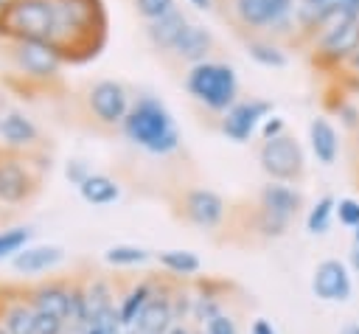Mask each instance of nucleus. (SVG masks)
Instances as JSON below:
<instances>
[{
  "label": "nucleus",
  "mask_w": 359,
  "mask_h": 334,
  "mask_svg": "<svg viewBox=\"0 0 359 334\" xmlns=\"http://www.w3.org/2000/svg\"><path fill=\"white\" fill-rule=\"evenodd\" d=\"M53 8H56L53 45L65 51V42H70V51H87V59L95 56L104 42L93 39V34L104 39V25H107L101 0H53Z\"/></svg>",
  "instance_id": "f257e3e1"
},
{
  "label": "nucleus",
  "mask_w": 359,
  "mask_h": 334,
  "mask_svg": "<svg viewBox=\"0 0 359 334\" xmlns=\"http://www.w3.org/2000/svg\"><path fill=\"white\" fill-rule=\"evenodd\" d=\"M123 132L132 143L151 154H168L180 146V132L174 126L168 107L151 95L137 98V104L129 109L123 121Z\"/></svg>",
  "instance_id": "f03ea898"
},
{
  "label": "nucleus",
  "mask_w": 359,
  "mask_h": 334,
  "mask_svg": "<svg viewBox=\"0 0 359 334\" xmlns=\"http://www.w3.org/2000/svg\"><path fill=\"white\" fill-rule=\"evenodd\" d=\"M0 34L20 39H50L56 34L53 0H8L0 11Z\"/></svg>",
  "instance_id": "7ed1b4c3"
},
{
  "label": "nucleus",
  "mask_w": 359,
  "mask_h": 334,
  "mask_svg": "<svg viewBox=\"0 0 359 334\" xmlns=\"http://www.w3.org/2000/svg\"><path fill=\"white\" fill-rule=\"evenodd\" d=\"M185 87L196 101H202L210 109H222V112H227L236 104V95H238L236 70L230 65L208 62V59L188 70Z\"/></svg>",
  "instance_id": "20e7f679"
},
{
  "label": "nucleus",
  "mask_w": 359,
  "mask_h": 334,
  "mask_svg": "<svg viewBox=\"0 0 359 334\" xmlns=\"http://www.w3.org/2000/svg\"><path fill=\"white\" fill-rule=\"evenodd\" d=\"M258 216H255V227L261 230V236L278 239L286 233L289 222L300 213L303 208V194L297 188H292L289 182H266L261 188L258 196Z\"/></svg>",
  "instance_id": "39448f33"
},
{
  "label": "nucleus",
  "mask_w": 359,
  "mask_h": 334,
  "mask_svg": "<svg viewBox=\"0 0 359 334\" xmlns=\"http://www.w3.org/2000/svg\"><path fill=\"white\" fill-rule=\"evenodd\" d=\"M258 163H261L264 174H266L272 182H292V180H300L303 171H306L303 149H300V143H297L292 135H286V132L261 143V149H258Z\"/></svg>",
  "instance_id": "423d86ee"
},
{
  "label": "nucleus",
  "mask_w": 359,
  "mask_h": 334,
  "mask_svg": "<svg viewBox=\"0 0 359 334\" xmlns=\"http://www.w3.org/2000/svg\"><path fill=\"white\" fill-rule=\"evenodd\" d=\"M353 17H359V0H300L294 11L297 28L317 34V36L325 28L342 20H353Z\"/></svg>",
  "instance_id": "0eeeda50"
},
{
  "label": "nucleus",
  "mask_w": 359,
  "mask_h": 334,
  "mask_svg": "<svg viewBox=\"0 0 359 334\" xmlns=\"http://www.w3.org/2000/svg\"><path fill=\"white\" fill-rule=\"evenodd\" d=\"M65 53L50 39H20L14 45L17 67L31 79H53L62 67Z\"/></svg>",
  "instance_id": "6e6552de"
},
{
  "label": "nucleus",
  "mask_w": 359,
  "mask_h": 334,
  "mask_svg": "<svg viewBox=\"0 0 359 334\" xmlns=\"http://www.w3.org/2000/svg\"><path fill=\"white\" fill-rule=\"evenodd\" d=\"M311 292L317 300L325 303H345L353 295V281H351V267L339 258H323L314 267L311 275Z\"/></svg>",
  "instance_id": "1a4fd4ad"
},
{
  "label": "nucleus",
  "mask_w": 359,
  "mask_h": 334,
  "mask_svg": "<svg viewBox=\"0 0 359 334\" xmlns=\"http://www.w3.org/2000/svg\"><path fill=\"white\" fill-rule=\"evenodd\" d=\"M317 62L323 65H342L359 51V17L342 20L331 28H325L317 36Z\"/></svg>",
  "instance_id": "9d476101"
},
{
  "label": "nucleus",
  "mask_w": 359,
  "mask_h": 334,
  "mask_svg": "<svg viewBox=\"0 0 359 334\" xmlns=\"http://www.w3.org/2000/svg\"><path fill=\"white\" fill-rule=\"evenodd\" d=\"M272 115V104L264 98H250V101H236L224 118H222V132L236 140V143H247L252 138V132Z\"/></svg>",
  "instance_id": "9b49d317"
},
{
  "label": "nucleus",
  "mask_w": 359,
  "mask_h": 334,
  "mask_svg": "<svg viewBox=\"0 0 359 334\" xmlns=\"http://www.w3.org/2000/svg\"><path fill=\"white\" fill-rule=\"evenodd\" d=\"M90 109L101 123H123L132 107L123 84L104 79V81H95L90 90Z\"/></svg>",
  "instance_id": "f8f14e48"
},
{
  "label": "nucleus",
  "mask_w": 359,
  "mask_h": 334,
  "mask_svg": "<svg viewBox=\"0 0 359 334\" xmlns=\"http://www.w3.org/2000/svg\"><path fill=\"white\" fill-rule=\"evenodd\" d=\"M294 0H233L236 17L250 28H272L289 20Z\"/></svg>",
  "instance_id": "ddd939ff"
},
{
  "label": "nucleus",
  "mask_w": 359,
  "mask_h": 334,
  "mask_svg": "<svg viewBox=\"0 0 359 334\" xmlns=\"http://www.w3.org/2000/svg\"><path fill=\"white\" fill-rule=\"evenodd\" d=\"M182 213L196 227H216L224 219V199L210 188H194L182 199Z\"/></svg>",
  "instance_id": "4468645a"
},
{
  "label": "nucleus",
  "mask_w": 359,
  "mask_h": 334,
  "mask_svg": "<svg viewBox=\"0 0 359 334\" xmlns=\"http://www.w3.org/2000/svg\"><path fill=\"white\" fill-rule=\"evenodd\" d=\"M34 194V177L17 157H0V202L20 205Z\"/></svg>",
  "instance_id": "2eb2a0df"
},
{
  "label": "nucleus",
  "mask_w": 359,
  "mask_h": 334,
  "mask_svg": "<svg viewBox=\"0 0 359 334\" xmlns=\"http://www.w3.org/2000/svg\"><path fill=\"white\" fill-rule=\"evenodd\" d=\"M177 326V314H174V303H171V292L168 289H157V295L146 303V309L140 312V317L135 320V334H168Z\"/></svg>",
  "instance_id": "dca6fc26"
},
{
  "label": "nucleus",
  "mask_w": 359,
  "mask_h": 334,
  "mask_svg": "<svg viewBox=\"0 0 359 334\" xmlns=\"http://www.w3.org/2000/svg\"><path fill=\"white\" fill-rule=\"evenodd\" d=\"M28 303L34 306V312L39 314H50V317H59L67 323L70 317V286L65 283H39L28 292Z\"/></svg>",
  "instance_id": "f3484780"
},
{
  "label": "nucleus",
  "mask_w": 359,
  "mask_h": 334,
  "mask_svg": "<svg viewBox=\"0 0 359 334\" xmlns=\"http://www.w3.org/2000/svg\"><path fill=\"white\" fill-rule=\"evenodd\" d=\"M65 261V250L56 247V244H36V247H25L22 253H17L11 258L14 269L22 272V275H39V272H48L53 267H59Z\"/></svg>",
  "instance_id": "a211bd4d"
},
{
  "label": "nucleus",
  "mask_w": 359,
  "mask_h": 334,
  "mask_svg": "<svg viewBox=\"0 0 359 334\" xmlns=\"http://www.w3.org/2000/svg\"><path fill=\"white\" fill-rule=\"evenodd\" d=\"M185 28H188V17L174 8V11H168L165 17L151 20V22L146 25V36H149V42H151L154 48H160V51H174L177 39L182 36Z\"/></svg>",
  "instance_id": "6ab92c4d"
},
{
  "label": "nucleus",
  "mask_w": 359,
  "mask_h": 334,
  "mask_svg": "<svg viewBox=\"0 0 359 334\" xmlns=\"http://www.w3.org/2000/svg\"><path fill=\"white\" fill-rule=\"evenodd\" d=\"M309 140H311V152L323 166H334L337 154H339V135L331 126L328 118H311L309 123Z\"/></svg>",
  "instance_id": "aec40b11"
},
{
  "label": "nucleus",
  "mask_w": 359,
  "mask_h": 334,
  "mask_svg": "<svg viewBox=\"0 0 359 334\" xmlns=\"http://www.w3.org/2000/svg\"><path fill=\"white\" fill-rule=\"evenodd\" d=\"M210 45H213L210 31L202 28V25H196V22H188V28L182 31V36H180L177 45H174V53H177L180 59H188V62L199 65V62H205Z\"/></svg>",
  "instance_id": "412c9836"
},
{
  "label": "nucleus",
  "mask_w": 359,
  "mask_h": 334,
  "mask_svg": "<svg viewBox=\"0 0 359 334\" xmlns=\"http://www.w3.org/2000/svg\"><path fill=\"white\" fill-rule=\"evenodd\" d=\"M157 295V283L154 281H137L126 295H121V300H118V317H121V323L126 326V328H132L135 326V320L140 317V312L146 309V303L151 300Z\"/></svg>",
  "instance_id": "4be33fe9"
},
{
  "label": "nucleus",
  "mask_w": 359,
  "mask_h": 334,
  "mask_svg": "<svg viewBox=\"0 0 359 334\" xmlns=\"http://www.w3.org/2000/svg\"><path fill=\"white\" fill-rule=\"evenodd\" d=\"M79 194H81V199L87 202V205H112L118 196H121V185L112 180V177H107V174H90L81 185H79Z\"/></svg>",
  "instance_id": "5701e85b"
},
{
  "label": "nucleus",
  "mask_w": 359,
  "mask_h": 334,
  "mask_svg": "<svg viewBox=\"0 0 359 334\" xmlns=\"http://www.w3.org/2000/svg\"><path fill=\"white\" fill-rule=\"evenodd\" d=\"M0 138L8 146H31L36 140V126L22 112H6L0 118Z\"/></svg>",
  "instance_id": "b1692460"
},
{
  "label": "nucleus",
  "mask_w": 359,
  "mask_h": 334,
  "mask_svg": "<svg viewBox=\"0 0 359 334\" xmlns=\"http://www.w3.org/2000/svg\"><path fill=\"white\" fill-rule=\"evenodd\" d=\"M0 323L6 326L8 334H34V326H36V312L34 306L25 300H14L3 309L0 314Z\"/></svg>",
  "instance_id": "393cba45"
},
{
  "label": "nucleus",
  "mask_w": 359,
  "mask_h": 334,
  "mask_svg": "<svg viewBox=\"0 0 359 334\" xmlns=\"http://www.w3.org/2000/svg\"><path fill=\"white\" fill-rule=\"evenodd\" d=\"M157 261H160V267L165 272H171L177 278H191V275H196L202 269L199 255L191 253V250H160Z\"/></svg>",
  "instance_id": "a878e982"
},
{
  "label": "nucleus",
  "mask_w": 359,
  "mask_h": 334,
  "mask_svg": "<svg viewBox=\"0 0 359 334\" xmlns=\"http://www.w3.org/2000/svg\"><path fill=\"white\" fill-rule=\"evenodd\" d=\"M334 216H337V199L331 194H325V196H320L309 208V213H306V230L314 233V236H323V233H328Z\"/></svg>",
  "instance_id": "bb28decb"
},
{
  "label": "nucleus",
  "mask_w": 359,
  "mask_h": 334,
  "mask_svg": "<svg viewBox=\"0 0 359 334\" xmlns=\"http://www.w3.org/2000/svg\"><path fill=\"white\" fill-rule=\"evenodd\" d=\"M112 309H118V306H115V300H112L109 283L93 281V283L87 286V314H90V323H98V320H101L104 314H109Z\"/></svg>",
  "instance_id": "cd10ccee"
},
{
  "label": "nucleus",
  "mask_w": 359,
  "mask_h": 334,
  "mask_svg": "<svg viewBox=\"0 0 359 334\" xmlns=\"http://www.w3.org/2000/svg\"><path fill=\"white\" fill-rule=\"evenodd\" d=\"M149 258H151L149 250L135 247V244H115V247L104 250V261L112 267H137V264H146Z\"/></svg>",
  "instance_id": "c85d7f7f"
},
{
  "label": "nucleus",
  "mask_w": 359,
  "mask_h": 334,
  "mask_svg": "<svg viewBox=\"0 0 359 334\" xmlns=\"http://www.w3.org/2000/svg\"><path fill=\"white\" fill-rule=\"evenodd\" d=\"M31 241V227L25 225H14V227H3L0 230V261L3 258H14L17 253H22Z\"/></svg>",
  "instance_id": "c756f323"
},
{
  "label": "nucleus",
  "mask_w": 359,
  "mask_h": 334,
  "mask_svg": "<svg viewBox=\"0 0 359 334\" xmlns=\"http://www.w3.org/2000/svg\"><path fill=\"white\" fill-rule=\"evenodd\" d=\"M247 51H250V56H252L258 65H264V67H286V53H283L275 42L252 39V42L247 45Z\"/></svg>",
  "instance_id": "7c9ffc66"
},
{
  "label": "nucleus",
  "mask_w": 359,
  "mask_h": 334,
  "mask_svg": "<svg viewBox=\"0 0 359 334\" xmlns=\"http://www.w3.org/2000/svg\"><path fill=\"white\" fill-rule=\"evenodd\" d=\"M337 219H339L342 227L356 230L359 227V199H353V196L337 199Z\"/></svg>",
  "instance_id": "2f4dec72"
},
{
  "label": "nucleus",
  "mask_w": 359,
  "mask_h": 334,
  "mask_svg": "<svg viewBox=\"0 0 359 334\" xmlns=\"http://www.w3.org/2000/svg\"><path fill=\"white\" fill-rule=\"evenodd\" d=\"M135 8L140 17H146L151 22V20H160L168 11H174V0H135Z\"/></svg>",
  "instance_id": "473e14b6"
},
{
  "label": "nucleus",
  "mask_w": 359,
  "mask_h": 334,
  "mask_svg": "<svg viewBox=\"0 0 359 334\" xmlns=\"http://www.w3.org/2000/svg\"><path fill=\"white\" fill-rule=\"evenodd\" d=\"M205 334H238V326L236 320L227 314V312H219L216 317H210L205 326H202Z\"/></svg>",
  "instance_id": "72a5a7b5"
},
{
  "label": "nucleus",
  "mask_w": 359,
  "mask_h": 334,
  "mask_svg": "<svg viewBox=\"0 0 359 334\" xmlns=\"http://www.w3.org/2000/svg\"><path fill=\"white\" fill-rule=\"evenodd\" d=\"M65 320L59 317H50V314H39L36 312V326H34V334H65Z\"/></svg>",
  "instance_id": "f704fd0d"
},
{
  "label": "nucleus",
  "mask_w": 359,
  "mask_h": 334,
  "mask_svg": "<svg viewBox=\"0 0 359 334\" xmlns=\"http://www.w3.org/2000/svg\"><path fill=\"white\" fill-rule=\"evenodd\" d=\"M90 174H93V171L87 168V163H84V160H70V163L65 166V177H67V180H70L76 188H79V185H81V182H84Z\"/></svg>",
  "instance_id": "c9c22d12"
},
{
  "label": "nucleus",
  "mask_w": 359,
  "mask_h": 334,
  "mask_svg": "<svg viewBox=\"0 0 359 334\" xmlns=\"http://www.w3.org/2000/svg\"><path fill=\"white\" fill-rule=\"evenodd\" d=\"M283 118H278V115H269L264 123H261V135H264V140H269V138H278V135H283Z\"/></svg>",
  "instance_id": "e433bc0d"
},
{
  "label": "nucleus",
  "mask_w": 359,
  "mask_h": 334,
  "mask_svg": "<svg viewBox=\"0 0 359 334\" xmlns=\"http://www.w3.org/2000/svg\"><path fill=\"white\" fill-rule=\"evenodd\" d=\"M250 334H278V331H275V326H272L269 320L255 317V320L250 323Z\"/></svg>",
  "instance_id": "4c0bfd02"
},
{
  "label": "nucleus",
  "mask_w": 359,
  "mask_h": 334,
  "mask_svg": "<svg viewBox=\"0 0 359 334\" xmlns=\"http://www.w3.org/2000/svg\"><path fill=\"white\" fill-rule=\"evenodd\" d=\"M348 267H351L353 272H359V244H353V247H351V255H348Z\"/></svg>",
  "instance_id": "58836bf2"
},
{
  "label": "nucleus",
  "mask_w": 359,
  "mask_h": 334,
  "mask_svg": "<svg viewBox=\"0 0 359 334\" xmlns=\"http://www.w3.org/2000/svg\"><path fill=\"white\" fill-rule=\"evenodd\" d=\"M79 334H107V328L104 326H98V323H90L87 328H81Z\"/></svg>",
  "instance_id": "ea45409f"
},
{
  "label": "nucleus",
  "mask_w": 359,
  "mask_h": 334,
  "mask_svg": "<svg viewBox=\"0 0 359 334\" xmlns=\"http://www.w3.org/2000/svg\"><path fill=\"white\" fill-rule=\"evenodd\" d=\"M168 334H196V331H191V328H188L185 323H177V326H174V328H171Z\"/></svg>",
  "instance_id": "a19ab883"
},
{
  "label": "nucleus",
  "mask_w": 359,
  "mask_h": 334,
  "mask_svg": "<svg viewBox=\"0 0 359 334\" xmlns=\"http://www.w3.org/2000/svg\"><path fill=\"white\" fill-rule=\"evenodd\" d=\"M339 334H359V323H348V326H342Z\"/></svg>",
  "instance_id": "79ce46f5"
},
{
  "label": "nucleus",
  "mask_w": 359,
  "mask_h": 334,
  "mask_svg": "<svg viewBox=\"0 0 359 334\" xmlns=\"http://www.w3.org/2000/svg\"><path fill=\"white\" fill-rule=\"evenodd\" d=\"M191 6H196V8H210L213 6V0H188Z\"/></svg>",
  "instance_id": "37998d69"
},
{
  "label": "nucleus",
  "mask_w": 359,
  "mask_h": 334,
  "mask_svg": "<svg viewBox=\"0 0 359 334\" xmlns=\"http://www.w3.org/2000/svg\"><path fill=\"white\" fill-rule=\"evenodd\" d=\"M353 244H359V227L353 230Z\"/></svg>",
  "instance_id": "c03bdc74"
},
{
  "label": "nucleus",
  "mask_w": 359,
  "mask_h": 334,
  "mask_svg": "<svg viewBox=\"0 0 359 334\" xmlns=\"http://www.w3.org/2000/svg\"><path fill=\"white\" fill-rule=\"evenodd\" d=\"M0 334H8V331H6V326H3V323H0Z\"/></svg>",
  "instance_id": "a18cd8bd"
},
{
  "label": "nucleus",
  "mask_w": 359,
  "mask_h": 334,
  "mask_svg": "<svg viewBox=\"0 0 359 334\" xmlns=\"http://www.w3.org/2000/svg\"><path fill=\"white\" fill-rule=\"evenodd\" d=\"M6 3H8V0H0V11H3V6H6Z\"/></svg>",
  "instance_id": "49530a36"
},
{
  "label": "nucleus",
  "mask_w": 359,
  "mask_h": 334,
  "mask_svg": "<svg viewBox=\"0 0 359 334\" xmlns=\"http://www.w3.org/2000/svg\"><path fill=\"white\" fill-rule=\"evenodd\" d=\"M196 334H205V331H196Z\"/></svg>",
  "instance_id": "de8ad7c7"
}]
</instances>
